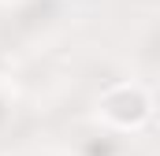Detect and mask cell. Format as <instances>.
<instances>
[{"mask_svg":"<svg viewBox=\"0 0 160 156\" xmlns=\"http://www.w3.org/2000/svg\"><path fill=\"white\" fill-rule=\"evenodd\" d=\"M101 115L119 123V126H138L149 115V97L134 85H116L112 93L101 97Z\"/></svg>","mask_w":160,"mask_h":156,"instance_id":"cell-1","label":"cell"}]
</instances>
